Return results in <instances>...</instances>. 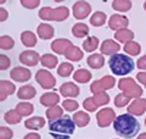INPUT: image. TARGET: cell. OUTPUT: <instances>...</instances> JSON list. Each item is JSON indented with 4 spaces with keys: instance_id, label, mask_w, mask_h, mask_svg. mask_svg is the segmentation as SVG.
<instances>
[{
    "instance_id": "ee69618b",
    "label": "cell",
    "mask_w": 146,
    "mask_h": 139,
    "mask_svg": "<svg viewBox=\"0 0 146 139\" xmlns=\"http://www.w3.org/2000/svg\"><path fill=\"white\" fill-rule=\"evenodd\" d=\"M12 131L7 127H0V139H11Z\"/></svg>"
},
{
    "instance_id": "cb8c5ba5",
    "label": "cell",
    "mask_w": 146,
    "mask_h": 139,
    "mask_svg": "<svg viewBox=\"0 0 146 139\" xmlns=\"http://www.w3.org/2000/svg\"><path fill=\"white\" fill-rule=\"evenodd\" d=\"M21 41L25 46L32 48V46H34L36 44V37L33 32L25 31V32H22V34H21Z\"/></svg>"
},
{
    "instance_id": "e575fe53",
    "label": "cell",
    "mask_w": 146,
    "mask_h": 139,
    "mask_svg": "<svg viewBox=\"0 0 146 139\" xmlns=\"http://www.w3.org/2000/svg\"><path fill=\"white\" fill-rule=\"evenodd\" d=\"M99 46V39L96 37H88L84 43H83V49L85 51H94Z\"/></svg>"
},
{
    "instance_id": "e0dca14e",
    "label": "cell",
    "mask_w": 146,
    "mask_h": 139,
    "mask_svg": "<svg viewBox=\"0 0 146 139\" xmlns=\"http://www.w3.org/2000/svg\"><path fill=\"white\" fill-rule=\"evenodd\" d=\"M60 92L63 96H73V98H76V96L79 95V88L72 82L63 83L60 87Z\"/></svg>"
},
{
    "instance_id": "9a60e30c",
    "label": "cell",
    "mask_w": 146,
    "mask_h": 139,
    "mask_svg": "<svg viewBox=\"0 0 146 139\" xmlns=\"http://www.w3.org/2000/svg\"><path fill=\"white\" fill-rule=\"evenodd\" d=\"M121 46L118 43H116L115 40L112 39H106L105 41H102V45H101V53L104 55H115L117 54V51H119Z\"/></svg>"
},
{
    "instance_id": "f35d334b",
    "label": "cell",
    "mask_w": 146,
    "mask_h": 139,
    "mask_svg": "<svg viewBox=\"0 0 146 139\" xmlns=\"http://www.w3.org/2000/svg\"><path fill=\"white\" fill-rule=\"evenodd\" d=\"M13 45H15V41H13L11 37L3 35L1 38H0V48L3 50H10L13 48Z\"/></svg>"
},
{
    "instance_id": "4316f807",
    "label": "cell",
    "mask_w": 146,
    "mask_h": 139,
    "mask_svg": "<svg viewBox=\"0 0 146 139\" xmlns=\"http://www.w3.org/2000/svg\"><path fill=\"white\" fill-rule=\"evenodd\" d=\"M90 78H91V73L88 70H84V68H79L73 73V80L77 81L78 83H86L90 81Z\"/></svg>"
},
{
    "instance_id": "7a4b0ae2",
    "label": "cell",
    "mask_w": 146,
    "mask_h": 139,
    "mask_svg": "<svg viewBox=\"0 0 146 139\" xmlns=\"http://www.w3.org/2000/svg\"><path fill=\"white\" fill-rule=\"evenodd\" d=\"M49 129L54 139H70V137L74 133L76 123L70 116H62L58 120L50 121Z\"/></svg>"
},
{
    "instance_id": "ab89813d",
    "label": "cell",
    "mask_w": 146,
    "mask_h": 139,
    "mask_svg": "<svg viewBox=\"0 0 146 139\" xmlns=\"http://www.w3.org/2000/svg\"><path fill=\"white\" fill-rule=\"evenodd\" d=\"M129 99L130 98H128L124 93H121V94L116 95V98H115V105L117 106V108H123V106H125L128 103H129Z\"/></svg>"
},
{
    "instance_id": "484cf974",
    "label": "cell",
    "mask_w": 146,
    "mask_h": 139,
    "mask_svg": "<svg viewBox=\"0 0 146 139\" xmlns=\"http://www.w3.org/2000/svg\"><path fill=\"white\" fill-rule=\"evenodd\" d=\"M115 38L118 41H122V43H128V41H131L134 38V32L130 29H121L117 31L115 33Z\"/></svg>"
},
{
    "instance_id": "836d02e7",
    "label": "cell",
    "mask_w": 146,
    "mask_h": 139,
    "mask_svg": "<svg viewBox=\"0 0 146 139\" xmlns=\"http://www.w3.org/2000/svg\"><path fill=\"white\" fill-rule=\"evenodd\" d=\"M34 110V106L31 103H20L16 106V111L21 116H29Z\"/></svg>"
},
{
    "instance_id": "74e56055",
    "label": "cell",
    "mask_w": 146,
    "mask_h": 139,
    "mask_svg": "<svg viewBox=\"0 0 146 139\" xmlns=\"http://www.w3.org/2000/svg\"><path fill=\"white\" fill-rule=\"evenodd\" d=\"M94 101H95V104H96L98 106H102V105H106L110 103V96L107 93H98V94H94Z\"/></svg>"
},
{
    "instance_id": "83f0119b",
    "label": "cell",
    "mask_w": 146,
    "mask_h": 139,
    "mask_svg": "<svg viewBox=\"0 0 146 139\" xmlns=\"http://www.w3.org/2000/svg\"><path fill=\"white\" fill-rule=\"evenodd\" d=\"M72 33L77 38H83L89 34V27L85 23H76L72 28Z\"/></svg>"
},
{
    "instance_id": "bcb514c9",
    "label": "cell",
    "mask_w": 146,
    "mask_h": 139,
    "mask_svg": "<svg viewBox=\"0 0 146 139\" xmlns=\"http://www.w3.org/2000/svg\"><path fill=\"white\" fill-rule=\"evenodd\" d=\"M136 66H138V68H140V70H146V55L141 56L138 60V62H136Z\"/></svg>"
},
{
    "instance_id": "db71d44e",
    "label": "cell",
    "mask_w": 146,
    "mask_h": 139,
    "mask_svg": "<svg viewBox=\"0 0 146 139\" xmlns=\"http://www.w3.org/2000/svg\"><path fill=\"white\" fill-rule=\"evenodd\" d=\"M145 88H146V86H145Z\"/></svg>"
},
{
    "instance_id": "7402d4cb",
    "label": "cell",
    "mask_w": 146,
    "mask_h": 139,
    "mask_svg": "<svg viewBox=\"0 0 146 139\" xmlns=\"http://www.w3.org/2000/svg\"><path fill=\"white\" fill-rule=\"evenodd\" d=\"M65 56L67 60H70V61H79V60L83 59V51H82L78 46L72 45L65 53Z\"/></svg>"
},
{
    "instance_id": "b9f144b4",
    "label": "cell",
    "mask_w": 146,
    "mask_h": 139,
    "mask_svg": "<svg viewBox=\"0 0 146 139\" xmlns=\"http://www.w3.org/2000/svg\"><path fill=\"white\" fill-rule=\"evenodd\" d=\"M83 106H84L85 110L91 111V112H94V111L98 110V105L95 104L94 98H86V99L84 100V103H83Z\"/></svg>"
},
{
    "instance_id": "7c38bea8",
    "label": "cell",
    "mask_w": 146,
    "mask_h": 139,
    "mask_svg": "<svg viewBox=\"0 0 146 139\" xmlns=\"http://www.w3.org/2000/svg\"><path fill=\"white\" fill-rule=\"evenodd\" d=\"M18 59H20V61L23 65H27V66H35V65L38 63V61L40 60V56L36 51L27 50V51L21 53Z\"/></svg>"
},
{
    "instance_id": "816d5d0a",
    "label": "cell",
    "mask_w": 146,
    "mask_h": 139,
    "mask_svg": "<svg viewBox=\"0 0 146 139\" xmlns=\"http://www.w3.org/2000/svg\"><path fill=\"white\" fill-rule=\"evenodd\" d=\"M144 9H145V10H146V1L144 3Z\"/></svg>"
},
{
    "instance_id": "7dc6e473",
    "label": "cell",
    "mask_w": 146,
    "mask_h": 139,
    "mask_svg": "<svg viewBox=\"0 0 146 139\" xmlns=\"http://www.w3.org/2000/svg\"><path fill=\"white\" fill-rule=\"evenodd\" d=\"M136 78H138V81L140 83H143V84L146 86V72H140L136 75Z\"/></svg>"
},
{
    "instance_id": "30bf717a",
    "label": "cell",
    "mask_w": 146,
    "mask_h": 139,
    "mask_svg": "<svg viewBox=\"0 0 146 139\" xmlns=\"http://www.w3.org/2000/svg\"><path fill=\"white\" fill-rule=\"evenodd\" d=\"M128 25H129V21L125 16H122V15H112L110 17V21H108V27L113 31H121V29H125Z\"/></svg>"
},
{
    "instance_id": "ffe728a7",
    "label": "cell",
    "mask_w": 146,
    "mask_h": 139,
    "mask_svg": "<svg viewBox=\"0 0 146 139\" xmlns=\"http://www.w3.org/2000/svg\"><path fill=\"white\" fill-rule=\"evenodd\" d=\"M35 94H36V90L32 86H23L17 90V96L22 100H28V99L34 98Z\"/></svg>"
},
{
    "instance_id": "52a82bcc",
    "label": "cell",
    "mask_w": 146,
    "mask_h": 139,
    "mask_svg": "<svg viewBox=\"0 0 146 139\" xmlns=\"http://www.w3.org/2000/svg\"><path fill=\"white\" fill-rule=\"evenodd\" d=\"M116 83V80L112 76H105L101 80L93 82V84L90 86V90L94 93V94H98V93H102L106 89H111L113 88Z\"/></svg>"
},
{
    "instance_id": "d4e9b609",
    "label": "cell",
    "mask_w": 146,
    "mask_h": 139,
    "mask_svg": "<svg viewBox=\"0 0 146 139\" xmlns=\"http://www.w3.org/2000/svg\"><path fill=\"white\" fill-rule=\"evenodd\" d=\"M72 120L74 121V123L78 127H85L90 122V116L86 112H83V111H78V112H76L73 115Z\"/></svg>"
},
{
    "instance_id": "6da1fadb",
    "label": "cell",
    "mask_w": 146,
    "mask_h": 139,
    "mask_svg": "<svg viewBox=\"0 0 146 139\" xmlns=\"http://www.w3.org/2000/svg\"><path fill=\"white\" fill-rule=\"evenodd\" d=\"M113 128L118 136L123 138H133L139 133L140 123L133 115L123 114L115 118Z\"/></svg>"
},
{
    "instance_id": "4fadbf2b",
    "label": "cell",
    "mask_w": 146,
    "mask_h": 139,
    "mask_svg": "<svg viewBox=\"0 0 146 139\" xmlns=\"http://www.w3.org/2000/svg\"><path fill=\"white\" fill-rule=\"evenodd\" d=\"M128 111H129L130 115H135V116L143 115L146 111V99H141V98L135 99L128 106Z\"/></svg>"
},
{
    "instance_id": "d6a6232c",
    "label": "cell",
    "mask_w": 146,
    "mask_h": 139,
    "mask_svg": "<svg viewBox=\"0 0 146 139\" xmlns=\"http://www.w3.org/2000/svg\"><path fill=\"white\" fill-rule=\"evenodd\" d=\"M21 117L22 116L18 114L16 110H10V111H7V112L4 115V120H5L7 123H10V124L20 123L21 122Z\"/></svg>"
},
{
    "instance_id": "f546056e",
    "label": "cell",
    "mask_w": 146,
    "mask_h": 139,
    "mask_svg": "<svg viewBox=\"0 0 146 139\" xmlns=\"http://www.w3.org/2000/svg\"><path fill=\"white\" fill-rule=\"evenodd\" d=\"M131 1L129 0H115L112 1V7L115 9L116 11H119V12H124V11H128L131 9Z\"/></svg>"
},
{
    "instance_id": "d590c367",
    "label": "cell",
    "mask_w": 146,
    "mask_h": 139,
    "mask_svg": "<svg viewBox=\"0 0 146 139\" xmlns=\"http://www.w3.org/2000/svg\"><path fill=\"white\" fill-rule=\"evenodd\" d=\"M124 51L127 54L131 55V56H136V55L140 54L141 48L136 41H128V43L124 45Z\"/></svg>"
},
{
    "instance_id": "ac0fdd59",
    "label": "cell",
    "mask_w": 146,
    "mask_h": 139,
    "mask_svg": "<svg viewBox=\"0 0 146 139\" xmlns=\"http://www.w3.org/2000/svg\"><path fill=\"white\" fill-rule=\"evenodd\" d=\"M60 101V96H58L56 93H45L40 96V104L44 106H56L57 103Z\"/></svg>"
},
{
    "instance_id": "603a6c76",
    "label": "cell",
    "mask_w": 146,
    "mask_h": 139,
    "mask_svg": "<svg viewBox=\"0 0 146 139\" xmlns=\"http://www.w3.org/2000/svg\"><path fill=\"white\" fill-rule=\"evenodd\" d=\"M25 126L28 129H40V128H43L45 126V121H44L43 117L34 116V117H31L28 120H26Z\"/></svg>"
},
{
    "instance_id": "277c9868",
    "label": "cell",
    "mask_w": 146,
    "mask_h": 139,
    "mask_svg": "<svg viewBox=\"0 0 146 139\" xmlns=\"http://www.w3.org/2000/svg\"><path fill=\"white\" fill-rule=\"evenodd\" d=\"M70 16V10L66 6H60L56 9L43 7L39 11V17L44 21H63Z\"/></svg>"
},
{
    "instance_id": "c3c4849f",
    "label": "cell",
    "mask_w": 146,
    "mask_h": 139,
    "mask_svg": "<svg viewBox=\"0 0 146 139\" xmlns=\"http://www.w3.org/2000/svg\"><path fill=\"white\" fill-rule=\"evenodd\" d=\"M0 15H1V16H0V21L4 22L7 18V11L5 10V9L1 7V9H0Z\"/></svg>"
},
{
    "instance_id": "3957f363",
    "label": "cell",
    "mask_w": 146,
    "mask_h": 139,
    "mask_svg": "<svg viewBox=\"0 0 146 139\" xmlns=\"http://www.w3.org/2000/svg\"><path fill=\"white\" fill-rule=\"evenodd\" d=\"M111 71L117 76H125L134 70V61L124 54H115L108 60Z\"/></svg>"
},
{
    "instance_id": "1f68e13d",
    "label": "cell",
    "mask_w": 146,
    "mask_h": 139,
    "mask_svg": "<svg viewBox=\"0 0 146 139\" xmlns=\"http://www.w3.org/2000/svg\"><path fill=\"white\" fill-rule=\"evenodd\" d=\"M105 22H106V13L101 12V11H96L93 16L90 17V23L95 27H100L104 26Z\"/></svg>"
},
{
    "instance_id": "2e32d148",
    "label": "cell",
    "mask_w": 146,
    "mask_h": 139,
    "mask_svg": "<svg viewBox=\"0 0 146 139\" xmlns=\"http://www.w3.org/2000/svg\"><path fill=\"white\" fill-rule=\"evenodd\" d=\"M16 90L15 84L11 82H9L6 80H1L0 81V100L4 101L9 95L13 94Z\"/></svg>"
},
{
    "instance_id": "8fae6325",
    "label": "cell",
    "mask_w": 146,
    "mask_h": 139,
    "mask_svg": "<svg viewBox=\"0 0 146 139\" xmlns=\"http://www.w3.org/2000/svg\"><path fill=\"white\" fill-rule=\"evenodd\" d=\"M31 76L32 73L28 68L20 67V66L12 68V71L10 72V77L16 82H27L31 80Z\"/></svg>"
},
{
    "instance_id": "8d00e7d4",
    "label": "cell",
    "mask_w": 146,
    "mask_h": 139,
    "mask_svg": "<svg viewBox=\"0 0 146 139\" xmlns=\"http://www.w3.org/2000/svg\"><path fill=\"white\" fill-rule=\"evenodd\" d=\"M72 72H73V65L68 63V62L61 63L57 68V73H58V76H61V77H68Z\"/></svg>"
},
{
    "instance_id": "d6986e66",
    "label": "cell",
    "mask_w": 146,
    "mask_h": 139,
    "mask_svg": "<svg viewBox=\"0 0 146 139\" xmlns=\"http://www.w3.org/2000/svg\"><path fill=\"white\" fill-rule=\"evenodd\" d=\"M36 33H38V35L42 39H51L55 34V31L48 23H42V25H39L38 28H36Z\"/></svg>"
},
{
    "instance_id": "5b68a950",
    "label": "cell",
    "mask_w": 146,
    "mask_h": 139,
    "mask_svg": "<svg viewBox=\"0 0 146 139\" xmlns=\"http://www.w3.org/2000/svg\"><path fill=\"white\" fill-rule=\"evenodd\" d=\"M118 88L124 93L128 98H140L143 95V89L141 87H139L135 83V81L131 77H127V78H122V80L118 82Z\"/></svg>"
},
{
    "instance_id": "f6af8a7d",
    "label": "cell",
    "mask_w": 146,
    "mask_h": 139,
    "mask_svg": "<svg viewBox=\"0 0 146 139\" xmlns=\"http://www.w3.org/2000/svg\"><path fill=\"white\" fill-rule=\"evenodd\" d=\"M10 63H11V61L7 56H5L4 54L0 55V70H1V71L10 67Z\"/></svg>"
},
{
    "instance_id": "7bdbcfd3",
    "label": "cell",
    "mask_w": 146,
    "mask_h": 139,
    "mask_svg": "<svg viewBox=\"0 0 146 139\" xmlns=\"http://www.w3.org/2000/svg\"><path fill=\"white\" fill-rule=\"evenodd\" d=\"M21 4H22V6H25L27 9H35L39 6L40 1L39 0H22Z\"/></svg>"
},
{
    "instance_id": "f907efd6",
    "label": "cell",
    "mask_w": 146,
    "mask_h": 139,
    "mask_svg": "<svg viewBox=\"0 0 146 139\" xmlns=\"http://www.w3.org/2000/svg\"><path fill=\"white\" fill-rule=\"evenodd\" d=\"M138 139H146V133H141L138 137Z\"/></svg>"
},
{
    "instance_id": "44dd1931",
    "label": "cell",
    "mask_w": 146,
    "mask_h": 139,
    "mask_svg": "<svg viewBox=\"0 0 146 139\" xmlns=\"http://www.w3.org/2000/svg\"><path fill=\"white\" fill-rule=\"evenodd\" d=\"M86 62H88V65L91 68L98 70V68H101L105 65V59L102 56V54H93L88 57Z\"/></svg>"
},
{
    "instance_id": "f1b7e54d",
    "label": "cell",
    "mask_w": 146,
    "mask_h": 139,
    "mask_svg": "<svg viewBox=\"0 0 146 139\" xmlns=\"http://www.w3.org/2000/svg\"><path fill=\"white\" fill-rule=\"evenodd\" d=\"M40 62H42V65L44 67L54 68V67H56L58 60L56 56H54L52 54H44L43 56L40 57Z\"/></svg>"
},
{
    "instance_id": "60d3db41",
    "label": "cell",
    "mask_w": 146,
    "mask_h": 139,
    "mask_svg": "<svg viewBox=\"0 0 146 139\" xmlns=\"http://www.w3.org/2000/svg\"><path fill=\"white\" fill-rule=\"evenodd\" d=\"M62 106H63V109H65V110L72 112V111H74V110L78 109L79 105H78V103H77L76 100H63Z\"/></svg>"
},
{
    "instance_id": "f5cc1de1",
    "label": "cell",
    "mask_w": 146,
    "mask_h": 139,
    "mask_svg": "<svg viewBox=\"0 0 146 139\" xmlns=\"http://www.w3.org/2000/svg\"><path fill=\"white\" fill-rule=\"evenodd\" d=\"M145 124H146V118H145Z\"/></svg>"
},
{
    "instance_id": "5bb4252c",
    "label": "cell",
    "mask_w": 146,
    "mask_h": 139,
    "mask_svg": "<svg viewBox=\"0 0 146 139\" xmlns=\"http://www.w3.org/2000/svg\"><path fill=\"white\" fill-rule=\"evenodd\" d=\"M72 45L73 44H72L71 40L58 38V39L54 40L51 43V49H52V51H55L56 54H63L65 55V53L71 48Z\"/></svg>"
},
{
    "instance_id": "ba28073f",
    "label": "cell",
    "mask_w": 146,
    "mask_h": 139,
    "mask_svg": "<svg viewBox=\"0 0 146 139\" xmlns=\"http://www.w3.org/2000/svg\"><path fill=\"white\" fill-rule=\"evenodd\" d=\"M115 118H116V114L111 108L100 110L96 115L98 124H99V127H101V128L108 127L110 124L112 123V121H115Z\"/></svg>"
},
{
    "instance_id": "9c48e42d",
    "label": "cell",
    "mask_w": 146,
    "mask_h": 139,
    "mask_svg": "<svg viewBox=\"0 0 146 139\" xmlns=\"http://www.w3.org/2000/svg\"><path fill=\"white\" fill-rule=\"evenodd\" d=\"M90 11H91V7L86 1H77L73 5V16L77 20H83V18L88 17Z\"/></svg>"
},
{
    "instance_id": "681fc988",
    "label": "cell",
    "mask_w": 146,
    "mask_h": 139,
    "mask_svg": "<svg viewBox=\"0 0 146 139\" xmlns=\"http://www.w3.org/2000/svg\"><path fill=\"white\" fill-rule=\"evenodd\" d=\"M23 139H40V136L38 133H28Z\"/></svg>"
},
{
    "instance_id": "4dcf8cb0",
    "label": "cell",
    "mask_w": 146,
    "mask_h": 139,
    "mask_svg": "<svg viewBox=\"0 0 146 139\" xmlns=\"http://www.w3.org/2000/svg\"><path fill=\"white\" fill-rule=\"evenodd\" d=\"M63 116V110L60 106H52V108H49L46 110V117L50 121H55V120H58Z\"/></svg>"
},
{
    "instance_id": "8992f818",
    "label": "cell",
    "mask_w": 146,
    "mask_h": 139,
    "mask_svg": "<svg viewBox=\"0 0 146 139\" xmlns=\"http://www.w3.org/2000/svg\"><path fill=\"white\" fill-rule=\"evenodd\" d=\"M35 80L39 83V86L44 89H52L56 84L55 77L46 70H39L35 75Z\"/></svg>"
}]
</instances>
